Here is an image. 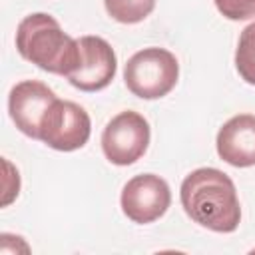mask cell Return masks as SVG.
Masks as SVG:
<instances>
[{
	"label": "cell",
	"instance_id": "cell-12",
	"mask_svg": "<svg viewBox=\"0 0 255 255\" xmlns=\"http://www.w3.org/2000/svg\"><path fill=\"white\" fill-rule=\"evenodd\" d=\"M217 10L227 20H249L255 18V0H213Z\"/></svg>",
	"mask_w": 255,
	"mask_h": 255
},
{
	"label": "cell",
	"instance_id": "cell-6",
	"mask_svg": "<svg viewBox=\"0 0 255 255\" xmlns=\"http://www.w3.org/2000/svg\"><path fill=\"white\" fill-rule=\"evenodd\" d=\"M120 203L128 219L145 225L159 219L167 211L171 203V191L163 177L155 173H141L124 185Z\"/></svg>",
	"mask_w": 255,
	"mask_h": 255
},
{
	"label": "cell",
	"instance_id": "cell-7",
	"mask_svg": "<svg viewBox=\"0 0 255 255\" xmlns=\"http://www.w3.org/2000/svg\"><path fill=\"white\" fill-rule=\"evenodd\" d=\"M80 44V64L68 76V82L82 92H100L116 76L118 60L114 48L100 36H82Z\"/></svg>",
	"mask_w": 255,
	"mask_h": 255
},
{
	"label": "cell",
	"instance_id": "cell-4",
	"mask_svg": "<svg viewBox=\"0 0 255 255\" xmlns=\"http://www.w3.org/2000/svg\"><path fill=\"white\" fill-rule=\"evenodd\" d=\"M149 145L147 120L131 110L114 116L102 133V149L108 161L114 165H131L137 161Z\"/></svg>",
	"mask_w": 255,
	"mask_h": 255
},
{
	"label": "cell",
	"instance_id": "cell-1",
	"mask_svg": "<svg viewBox=\"0 0 255 255\" xmlns=\"http://www.w3.org/2000/svg\"><path fill=\"white\" fill-rule=\"evenodd\" d=\"M179 199L187 217L209 231L231 233L239 227V197L231 177L221 169H193L181 181Z\"/></svg>",
	"mask_w": 255,
	"mask_h": 255
},
{
	"label": "cell",
	"instance_id": "cell-2",
	"mask_svg": "<svg viewBox=\"0 0 255 255\" xmlns=\"http://www.w3.org/2000/svg\"><path fill=\"white\" fill-rule=\"evenodd\" d=\"M16 50L40 70L66 78L80 64L78 40L68 36L60 22L46 12L30 14L18 24Z\"/></svg>",
	"mask_w": 255,
	"mask_h": 255
},
{
	"label": "cell",
	"instance_id": "cell-5",
	"mask_svg": "<svg viewBox=\"0 0 255 255\" xmlns=\"http://www.w3.org/2000/svg\"><path fill=\"white\" fill-rule=\"evenodd\" d=\"M92 133L88 112L68 100H56L40 126V139L58 151H74L86 145Z\"/></svg>",
	"mask_w": 255,
	"mask_h": 255
},
{
	"label": "cell",
	"instance_id": "cell-11",
	"mask_svg": "<svg viewBox=\"0 0 255 255\" xmlns=\"http://www.w3.org/2000/svg\"><path fill=\"white\" fill-rule=\"evenodd\" d=\"M235 68L247 84L255 86V22L245 26L239 36L235 50Z\"/></svg>",
	"mask_w": 255,
	"mask_h": 255
},
{
	"label": "cell",
	"instance_id": "cell-10",
	"mask_svg": "<svg viewBox=\"0 0 255 255\" xmlns=\"http://www.w3.org/2000/svg\"><path fill=\"white\" fill-rule=\"evenodd\" d=\"M104 6L114 20L122 24H137L153 12L155 0H104Z\"/></svg>",
	"mask_w": 255,
	"mask_h": 255
},
{
	"label": "cell",
	"instance_id": "cell-8",
	"mask_svg": "<svg viewBox=\"0 0 255 255\" xmlns=\"http://www.w3.org/2000/svg\"><path fill=\"white\" fill-rule=\"evenodd\" d=\"M58 100V96L38 80L18 82L8 94V112L16 128L32 137L40 139V126L48 108Z\"/></svg>",
	"mask_w": 255,
	"mask_h": 255
},
{
	"label": "cell",
	"instance_id": "cell-3",
	"mask_svg": "<svg viewBox=\"0 0 255 255\" xmlns=\"http://www.w3.org/2000/svg\"><path fill=\"white\" fill-rule=\"evenodd\" d=\"M177 78V58L169 50L155 46L135 52L124 68L128 90L141 100H159L167 96L175 88Z\"/></svg>",
	"mask_w": 255,
	"mask_h": 255
},
{
	"label": "cell",
	"instance_id": "cell-9",
	"mask_svg": "<svg viewBox=\"0 0 255 255\" xmlns=\"http://www.w3.org/2000/svg\"><path fill=\"white\" fill-rule=\"evenodd\" d=\"M217 153L233 167L255 165V116L239 114L227 120L217 131Z\"/></svg>",
	"mask_w": 255,
	"mask_h": 255
}]
</instances>
